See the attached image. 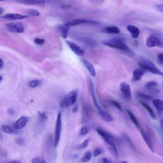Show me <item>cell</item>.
Returning <instances> with one entry per match:
<instances>
[{"instance_id": "1", "label": "cell", "mask_w": 163, "mask_h": 163, "mask_svg": "<svg viewBox=\"0 0 163 163\" xmlns=\"http://www.w3.org/2000/svg\"><path fill=\"white\" fill-rule=\"evenodd\" d=\"M102 43L105 46L126 52L131 55L134 54L130 48L124 43V39L121 37H114L102 41Z\"/></svg>"}, {"instance_id": "2", "label": "cell", "mask_w": 163, "mask_h": 163, "mask_svg": "<svg viewBox=\"0 0 163 163\" xmlns=\"http://www.w3.org/2000/svg\"><path fill=\"white\" fill-rule=\"evenodd\" d=\"M138 64L144 70L157 75H163L162 72L157 67L154 63L145 57H141Z\"/></svg>"}, {"instance_id": "3", "label": "cell", "mask_w": 163, "mask_h": 163, "mask_svg": "<svg viewBox=\"0 0 163 163\" xmlns=\"http://www.w3.org/2000/svg\"><path fill=\"white\" fill-rule=\"evenodd\" d=\"M78 94L77 90H74L70 92L65 97L62 103V106L67 107L72 106L77 100Z\"/></svg>"}, {"instance_id": "4", "label": "cell", "mask_w": 163, "mask_h": 163, "mask_svg": "<svg viewBox=\"0 0 163 163\" xmlns=\"http://www.w3.org/2000/svg\"><path fill=\"white\" fill-rule=\"evenodd\" d=\"M62 129L61 113L60 112L57 116L55 126L54 147L56 148L60 141Z\"/></svg>"}, {"instance_id": "5", "label": "cell", "mask_w": 163, "mask_h": 163, "mask_svg": "<svg viewBox=\"0 0 163 163\" xmlns=\"http://www.w3.org/2000/svg\"><path fill=\"white\" fill-rule=\"evenodd\" d=\"M120 90L123 98L127 101H130L132 95L130 85L128 83L123 82L120 85Z\"/></svg>"}, {"instance_id": "6", "label": "cell", "mask_w": 163, "mask_h": 163, "mask_svg": "<svg viewBox=\"0 0 163 163\" xmlns=\"http://www.w3.org/2000/svg\"><path fill=\"white\" fill-rule=\"evenodd\" d=\"M6 26L9 31L13 32L20 33H23L24 31L23 25L20 22L8 23Z\"/></svg>"}, {"instance_id": "7", "label": "cell", "mask_w": 163, "mask_h": 163, "mask_svg": "<svg viewBox=\"0 0 163 163\" xmlns=\"http://www.w3.org/2000/svg\"><path fill=\"white\" fill-rule=\"evenodd\" d=\"M146 45L149 47H163L162 42L159 38L154 35H151L148 38L146 41Z\"/></svg>"}, {"instance_id": "8", "label": "cell", "mask_w": 163, "mask_h": 163, "mask_svg": "<svg viewBox=\"0 0 163 163\" xmlns=\"http://www.w3.org/2000/svg\"><path fill=\"white\" fill-rule=\"evenodd\" d=\"M108 149L112 156L116 159L119 158V153L114 143L112 141H104Z\"/></svg>"}, {"instance_id": "9", "label": "cell", "mask_w": 163, "mask_h": 163, "mask_svg": "<svg viewBox=\"0 0 163 163\" xmlns=\"http://www.w3.org/2000/svg\"><path fill=\"white\" fill-rule=\"evenodd\" d=\"M66 23L70 27L72 26L79 25L81 24H89L92 25H98L100 23L93 21L84 20V19H75L70 22H67Z\"/></svg>"}, {"instance_id": "10", "label": "cell", "mask_w": 163, "mask_h": 163, "mask_svg": "<svg viewBox=\"0 0 163 163\" xmlns=\"http://www.w3.org/2000/svg\"><path fill=\"white\" fill-rule=\"evenodd\" d=\"M70 27L66 22L56 26V28L61 33L64 39L67 38Z\"/></svg>"}, {"instance_id": "11", "label": "cell", "mask_w": 163, "mask_h": 163, "mask_svg": "<svg viewBox=\"0 0 163 163\" xmlns=\"http://www.w3.org/2000/svg\"><path fill=\"white\" fill-rule=\"evenodd\" d=\"M67 43L71 50L76 55L80 56H83L84 55V50L77 45L68 41H67Z\"/></svg>"}, {"instance_id": "12", "label": "cell", "mask_w": 163, "mask_h": 163, "mask_svg": "<svg viewBox=\"0 0 163 163\" xmlns=\"http://www.w3.org/2000/svg\"><path fill=\"white\" fill-rule=\"evenodd\" d=\"M97 131L99 135L103 138L104 141H113V137L110 133L107 131L100 128H98L97 129Z\"/></svg>"}, {"instance_id": "13", "label": "cell", "mask_w": 163, "mask_h": 163, "mask_svg": "<svg viewBox=\"0 0 163 163\" xmlns=\"http://www.w3.org/2000/svg\"><path fill=\"white\" fill-rule=\"evenodd\" d=\"M28 17L27 15H22L19 14H7L1 17L10 20H20L26 18Z\"/></svg>"}, {"instance_id": "14", "label": "cell", "mask_w": 163, "mask_h": 163, "mask_svg": "<svg viewBox=\"0 0 163 163\" xmlns=\"http://www.w3.org/2000/svg\"><path fill=\"white\" fill-rule=\"evenodd\" d=\"M127 27V29L134 38L137 39L138 37L140 34V31L137 27L135 26L129 25H128Z\"/></svg>"}, {"instance_id": "15", "label": "cell", "mask_w": 163, "mask_h": 163, "mask_svg": "<svg viewBox=\"0 0 163 163\" xmlns=\"http://www.w3.org/2000/svg\"><path fill=\"white\" fill-rule=\"evenodd\" d=\"M28 120V118L26 117H22L15 122L14 125V127L17 129L24 128L26 126Z\"/></svg>"}, {"instance_id": "16", "label": "cell", "mask_w": 163, "mask_h": 163, "mask_svg": "<svg viewBox=\"0 0 163 163\" xmlns=\"http://www.w3.org/2000/svg\"><path fill=\"white\" fill-rule=\"evenodd\" d=\"M89 82L94 105L95 107L98 109V111H99L102 109L99 104L96 98L94 90L93 84L92 80L90 78L89 79Z\"/></svg>"}, {"instance_id": "17", "label": "cell", "mask_w": 163, "mask_h": 163, "mask_svg": "<svg viewBox=\"0 0 163 163\" xmlns=\"http://www.w3.org/2000/svg\"><path fill=\"white\" fill-rule=\"evenodd\" d=\"M145 70L142 69H137L133 72V80L135 81H139L141 79L145 74Z\"/></svg>"}, {"instance_id": "18", "label": "cell", "mask_w": 163, "mask_h": 163, "mask_svg": "<svg viewBox=\"0 0 163 163\" xmlns=\"http://www.w3.org/2000/svg\"><path fill=\"white\" fill-rule=\"evenodd\" d=\"M141 133L143 138L147 146L152 153H154V149L152 142L148 136L145 132L142 129H141Z\"/></svg>"}, {"instance_id": "19", "label": "cell", "mask_w": 163, "mask_h": 163, "mask_svg": "<svg viewBox=\"0 0 163 163\" xmlns=\"http://www.w3.org/2000/svg\"><path fill=\"white\" fill-rule=\"evenodd\" d=\"M21 3L30 5H40L45 3V0H18Z\"/></svg>"}, {"instance_id": "20", "label": "cell", "mask_w": 163, "mask_h": 163, "mask_svg": "<svg viewBox=\"0 0 163 163\" xmlns=\"http://www.w3.org/2000/svg\"><path fill=\"white\" fill-rule=\"evenodd\" d=\"M81 60L91 75L93 77H95L96 75V72L94 67L92 64L88 61L84 59H82Z\"/></svg>"}, {"instance_id": "21", "label": "cell", "mask_w": 163, "mask_h": 163, "mask_svg": "<svg viewBox=\"0 0 163 163\" xmlns=\"http://www.w3.org/2000/svg\"><path fill=\"white\" fill-rule=\"evenodd\" d=\"M101 117L105 121L108 122H112L114 119L111 115L106 111L102 109L99 111Z\"/></svg>"}, {"instance_id": "22", "label": "cell", "mask_w": 163, "mask_h": 163, "mask_svg": "<svg viewBox=\"0 0 163 163\" xmlns=\"http://www.w3.org/2000/svg\"><path fill=\"white\" fill-rule=\"evenodd\" d=\"M104 32L110 34H118L120 33L119 29L116 26H108L105 28Z\"/></svg>"}, {"instance_id": "23", "label": "cell", "mask_w": 163, "mask_h": 163, "mask_svg": "<svg viewBox=\"0 0 163 163\" xmlns=\"http://www.w3.org/2000/svg\"><path fill=\"white\" fill-rule=\"evenodd\" d=\"M3 130L6 132L10 134H17L20 133V132L16 129L14 127H11L6 125L2 126Z\"/></svg>"}, {"instance_id": "24", "label": "cell", "mask_w": 163, "mask_h": 163, "mask_svg": "<svg viewBox=\"0 0 163 163\" xmlns=\"http://www.w3.org/2000/svg\"><path fill=\"white\" fill-rule=\"evenodd\" d=\"M153 104L157 110L160 113L162 112L163 110V102L161 100L155 99L153 101Z\"/></svg>"}, {"instance_id": "25", "label": "cell", "mask_w": 163, "mask_h": 163, "mask_svg": "<svg viewBox=\"0 0 163 163\" xmlns=\"http://www.w3.org/2000/svg\"><path fill=\"white\" fill-rule=\"evenodd\" d=\"M139 103L148 112L150 116L152 118L155 119H156V117L154 111H153L148 104L141 101H139Z\"/></svg>"}, {"instance_id": "26", "label": "cell", "mask_w": 163, "mask_h": 163, "mask_svg": "<svg viewBox=\"0 0 163 163\" xmlns=\"http://www.w3.org/2000/svg\"><path fill=\"white\" fill-rule=\"evenodd\" d=\"M127 112L133 124H135L136 126L138 128H140V125L139 122L136 116H135V115H134L132 112L129 110H127Z\"/></svg>"}, {"instance_id": "27", "label": "cell", "mask_w": 163, "mask_h": 163, "mask_svg": "<svg viewBox=\"0 0 163 163\" xmlns=\"http://www.w3.org/2000/svg\"><path fill=\"white\" fill-rule=\"evenodd\" d=\"M92 154L91 152L89 151L85 152L83 155L81 160L83 162H87L91 159Z\"/></svg>"}, {"instance_id": "28", "label": "cell", "mask_w": 163, "mask_h": 163, "mask_svg": "<svg viewBox=\"0 0 163 163\" xmlns=\"http://www.w3.org/2000/svg\"><path fill=\"white\" fill-rule=\"evenodd\" d=\"M123 137L124 140L125 141L131 148L134 150H136V148L133 145L132 141L128 136L125 135V134H123Z\"/></svg>"}, {"instance_id": "29", "label": "cell", "mask_w": 163, "mask_h": 163, "mask_svg": "<svg viewBox=\"0 0 163 163\" xmlns=\"http://www.w3.org/2000/svg\"><path fill=\"white\" fill-rule=\"evenodd\" d=\"M137 95L138 98L146 100H150L152 99L151 97L140 92H137Z\"/></svg>"}, {"instance_id": "30", "label": "cell", "mask_w": 163, "mask_h": 163, "mask_svg": "<svg viewBox=\"0 0 163 163\" xmlns=\"http://www.w3.org/2000/svg\"><path fill=\"white\" fill-rule=\"evenodd\" d=\"M104 153V149L100 147L96 148L94 149L93 153V155L95 157H97L100 155Z\"/></svg>"}, {"instance_id": "31", "label": "cell", "mask_w": 163, "mask_h": 163, "mask_svg": "<svg viewBox=\"0 0 163 163\" xmlns=\"http://www.w3.org/2000/svg\"><path fill=\"white\" fill-rule=\"evenodd\" d=\"M158 84L157 82L155 81H150L145 84V88L146 89H149L153 88L156 87L158 86Z\"/></svg>"}, {"instance_id": "32", "label": "cell", "mask_w": 163, "mask_h": 163, "mask_svg": "<svg viewBox=\"0 0 163 163\" xmlns=\"http://www.w3.org/2000/svg\"><path fill=\"white\" fill-rule=\"evenodd\" d=\"M42 84V82L38 80H34L31 81L29 84L30 87L32 88H35L40 86Z\"/></svg>"}, {"instance_id": "33", "label": "cell", "mask_w": 163, "mask_h": 163, "mask_svg": "<svg viewBox=\"0 0 163 163\" xmlns=\"http://www.w3.org/2000/svg\"><path fill=\"white\" fill-rule=\"evenodd\" d=\"M90 141V138H88L85 139L81 144L78 147V149H83L87 147Z\"/></svg>"}, {"instance_id": "34", "label": "cell", "mask_w": 163, "mask_h": 163, "mask_svg": "<svg viewBox=\"0 0 163 163\" xmlns=\"http://www.w3.org/2000/svg\"><path fill=\"white\" fill-rule=\"evenodd\" d=\"M27 14L31 16H39L40 14L39 12L35 9H31L27 11Z\"/></svg>"}, {"instance_id": "35", "label": "cell", "mask_w": 163, "mask_h": 163, "mask_svg": "<svg viewBox=\"0 0 163 163\" xmlns=\"http://www.w3.org/2000/svg\"><path fill=\"white\" fill-rule=\"evenodd\" d=\"M38 114L40 119L43 121H45L47 119V115L44 112L39 111L38 112Z\"/></svg>"}, {"instance_id": "36", "label": "cell", "mask_w": 163, "mask_h": 163, "mask_svg": "<svg viewBox=\"0 0 163 163\" xmlns=\"http://www.w3.org/2000/svg\"><path fill=\"white\" fill-rule=\"evenodd\" d=\"M110 103L114 105V106L116 107L120 111L122 112V110L121 106H120V104L118 102L113 101L111 100L110 101Z\"/></svg>"}, {"instance_id": "37", "label": "cell", "mask_w": 163, "mask_h": 163, "mask_svg": "<svg viewBox=\"0 0 163 163\" xmlns=\"http://www.w3.org/2000/svg\"><path fill=\"white\" fill-rule=\"evenodd\" d=\"M89 132V128L86 126L82 127L80 133L82 135H85Z\"/></svg>"}, {"instance_id": "38", "label": "cell", "mask_w": 163, "mask_h": 163, "mask_svg": "<svg viewBox=\"0 0 163 163\" xmlns=\"http://www.w3.org/2000/svg\"><path fill=\"white\" fill-rule=\"evenodd\" d=\"M45 40L39 38H35L34 42L37 45H42L45 43Z\"/></svg>"}, {"instance_id": "39", "label": "cell", "mask_w": 163, "mask_h": 163, "mask_svg": "<svg viewBox=\"0 0 163 163\" xmlns=\"http://www.w3.org/2000/svg\"><path fill=\"white\" fill-rule=\"evenodd\" d=\"M32 162L33 163H46L43 159L39 157H35L32 159Z\"/></svg>"}, {"instance_id": "40", "label": "cell", "mask_w": 163, "mask_h": 163, "mask_svg": "<svg viewBox=\"0 0 163 163\" xmlns=\"http://www.w3.org/2000/svg\"><path fill=\"white\" fill-rule=\"evenodd\" d=\"M157 60L158 62L160 64L163 63V54L161 53H159L157 56Z\"/></svg>"}, {"instance_id": "41", "label": "cell", "mask_w": 163, "mask_h": 163, "mask_svg": "<svg viewBox=\"0 0 163 163\" xmlns=\"http://www.w3.org/2000/svg\"><path fill=\"white\" fill-rule=\"evenodd\" d=\"M15 142L17 145H23L24 142V140L22 138H18L16 140Z\"/></svg>"}, {"instance_id": "42", "label": "cell", "mask_w": 163, "mask_h": 163, "mask_svg": "<svg viewBox=\"0 0 163 163\" xmlns=\"http://www.w3.org/2000/svg\"><path fill=\"white\" fill-rule=\"evenodd\" d=\"M101 161L102 162L105 163H111L113 162L111 160L107 158H103L102 159Z\"/></svg>"}, {"instance_id": "43", "label": "cell", "mask_w": 163, "mask_h": 163, "mask_svg": "<svg viewBox=\"0 0 163 163\" xmlns=\"http://www.w3.org/2000/svg\"><path fill=\"white\" fill-rule=\"evenodd\" d=\"M8 113L11 116H13L15 113L14 110L12 109H9L7 111Z\"/></svg>"}, {"instance_id": "44", "label": "cell", "mask_w": 163, "mask_h": 163, "mask_svg": "<svg viewBox=\"0 0 163 163\" xmlns=\"http://www.w3.org/2000/svg\"><path fill=\"white\" fill-rule=\"evenodd\" d=\"M157 7L159 11L162 12H163V7L162 5H157Z\"/></svg>"}, {"instance_id": "45", "label": "cell", "mask_w": 163, "mask_h": 163, "mask_svg": "<svg viewBox=\"0 0 163 163\" xmlns=\"http://www.w3.org/2000/svg\"><path fill=\"white\" fill-rule=\"evenodd\" d=\"M78 105H77V104H76L73 109L72 112L73 113H75L77 111L78 108Z\"/></svg>"}, {"instance_id": "46", "label": "cell", "mask_w": 163, "mask_h": 163, "mask_svg": "<svg viewBox=\"0 0 163 163\" xmlns=\"http://www.w3.org/2000/svg\"><path fill=\"white\" fill-rule=\"evenodd\" d=\"M4 9L2 7H0V16H1L4 12Z\"/></svg>"}, {"instance_id": "47", "label": "cell", "mask_w": 163, "mask_h": 163, "mask_svg": "<svg viewBox=\"0 0 163 163\" xmlns=\"http://www.w3.org/2000/svg\"><path fill=\"white\" fill-rule=\"evenodd\" d=\"M3 63L2 60L0 59V68H1L3 66Z\"/></svg>"}, {"instance_id": "48", "label": "cell", "mask_w": 163, "mask_h": 163, "mask_svg": "<svg viewBox=\"0 0 163 163\" xmlns=\"http://www.w3.org/2000/svg\"><path fill=\"white\" fill-rule=\"evenodd\" d=\"M160 124L161 128L162 130V128H163V120H162V119H161V121H160Z\"/></svg>"}, {"instance_id": "49", "label": "cell", "mask_w": 163, "mask_h": 163, "mask_svg": "<svg viewBox=\"0 0 163 163\" xmlns=\"http://www.w3.org/2000/svg\"><path fill=\"white\" fill-rule=\"evenodd\" d=\"M11 162H14V163H21L22 162L19 160H14L13 161Z\"/></svg>"}, {"instance_id": "50", "label": "cell", "mask_w": 163, "mask_h": 163, "mask_svg": "<svg viewBox=\"0 0 163 163\" xmlns=\"http://www.w3.org/2000/svg\"><path fill=\"white\" fill-rule=\"evenodd\" d=\"M91 1H97V2H102L103 1H104V0H91Z\"/></svg>"}, {"instance_id": "51", "label": "cell", "mask_w": 163, "mask_h": 163, "mask_svg": "<svg viewBox=\"0 0 163 163\" xmlns=\"http://www.w3.org/2000/svg\"><path fill=\"white\" fill-rule=\"evenodd\" d=\"M2 80V76L1 75H0V82H1Z\"/></svg>"}, {"instance_id": "52", "label": "cell", "mask_w": 163, "mask_h": 163, "mask_svg": "<svg viewBox=\"0 0 163 163\" xmlns=\"http://www.w3.org/2000/svg\"><path fill=\"white\" fill-rule=\"evenodd\" d=\"M6 1H8V0H0V2H3Z\"/></svg>"}, {"instance_id": "53", "label": "cell", "mask_w": 163, "mask_h": 163, "mask_svg": "<svg viewBox=\"0 0 163 163\" xmlns=\"http://www.w3.org/2000/svg\"><path fill=\"white\" fill-rule=\"evenodd\" d=\"M122 163H128V162L127 161H123L121 162Z\"/></svg>"}, {"instance_id": "54", "label": "cell", "mask_w": 163, "mask_h": 163, "mask_svg": "<svg viewBox=\"0 0 163 163\" xmlns=\"http://www.w3.org/2000/svg\"><path fill=\"white\" fill-rule=\"evenodd\" d=\"M2 139V137L1 135H0V140Z\"/></svg>"}]
</instances>
